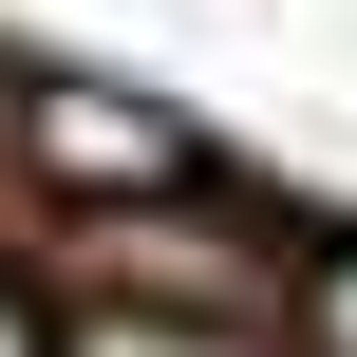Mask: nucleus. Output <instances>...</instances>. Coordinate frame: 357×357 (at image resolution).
<instances>
[{
  "instance_id": "nucleus-1",
  "label": "nucleus",
  "mask_w": 357,
  "mask_h": 357,
  "mask_svg": "<svg viewBox=\"0 0 357 357\" xmlns=\"http://www.w3.org/2000/svg\"><path fill=\"white\" fill-rule=\"evenodd\" d=\"M19 151H38L56 188H188V132H169L151 94H113V75H38V94H19Z\"/></svg>"
},
{
  "instance_id": "nucleus-2",
  "label": "nucleus",
  "mask_w": 357,
  "mask_h": 357,
  "mask_svg": "<svg viewBox=\"0 0 357 357\" xmlns=\"http://www.w3.org/2000/svg\"><path fill=\"white\" fill-rule=\"evenodd\" d=\"M56 357H282L264 320H226V301H94Z\"/></svg>"
},
{
  "instance_id": "nucleus-3",
  "label": "nucleus",
  "mask_w": 357,
  "mask_h": 357,
  "mask_svg": "<svg viewBox=\"0 0 357 357\" xmlns=\"http://www.w3.org/2000/svg\"><path fill=\"white\" fill-rule=\"evenodd\" d=\"M0 357H56V339H38V301H19V282H0Z\"/></svg>"
}]
</instances>
